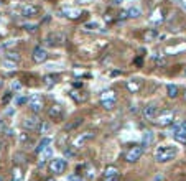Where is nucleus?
I'll return each mask as SVG.
<instances>
[{
    "mask_svg": "<svg viewBox=\"0 0 186 181\" xmlns=\"http://www.w3.org/2000/svg\"><path fill=\"white\" fill-rule=\"evenodd\" d=\"M176 155H178V150L175 147H171V145H160V147H157L155 152H153V158L158 163L171 161Z\"/></svg>",
    "mask_w": 186,
    "mask_h": 181,
    "instance_id": "nucleus-1",
    "label": "nucleus"
},
{
    "mask_svg": "<svg viewBox=\"0 0 186 181\" xmlns=\"http://www.w3.org/2000/svg\"><path fill=\"white\" fill-rule=\"evenodd\" d=\"M175 120V110L171 109H163L157 114V117L152 122H155L158 127H166V125H171Z\"/></svg>",
    "mask_w": 186,
    "mask_h": 181,
    "instance_id": "nucleus-2",
    "label": "nucleus"
},
{
    "mask_svg": "<svg viewBox=\"0 0 186 181\" xmlns=\"http://www.w3.org/2000/svg\"><path fill=\"white\" fill-rule=\"evenodd\" d=\"M170 133L173 135V138L178 142V143L184 145L186 143V120L184 122H178L171 127Z\"/></svg>",
    "mask_w": 186,
    "mask_h": 181,
    "instance_id": "nucleus-3",
    "label": "nucleus"
},
{
    "mask_svg": "<svg viewBox=\"0 0 186 181\" xmlns=\"http://www.w3.org/2000/svg\"><path fill=\"white\" fill-rule=\"evenodd\" d=\"M26 104H28V109H30L33 114H40L45 107L43 97H41L40 94H31V96L26 99Z\"/></svg>",
    "mask_w": 186,
    "mask_h": 181,
    "instance_id": "nucleus-4",
    "label": "nucleus"
},
{
    "mask_svg": "<svg viewBox=\"0 0 186 181\" xmlns=\"http://www.w3.org/2000/svg\"><path fill=\"white\" fill-rule=\"evenodd\" d=\"M94 132L92 130H87V132H82V133H79L78 137L74 138V142H73V147L74 148H82L86 147V143H89L91 140L94 138Z\"/></svg>",
    "mask_w": 186,
    "mask_h": 181,
    "instance_id": "nucleus-5",
    "label": "nucleus"
},
{
    "mask_svg": "<svg viewBox=\"0 0 186 181\" xmlns=\"http://www.w3.org/2000/svg\"><path fill=\"white\" fill-rule=\"evenodd\" d=\"M142 155H143V148L140 147V145H133L132 148H129V150L125 152L124 158H125V161H129V163H135L140 160Z\"/></svg>",
    "mask_w": 186,
    "mask_h": 181,
    "instance_id": "nucleus-6",
    "label": "nucleus"
},
{
    "mask_svg": "<svg viewBox=\"0 0 186 181\" xmlns=\"http://www.w3.org/2000/svg\"><path fill=\"white\" fill-rule=\"evenodd\" d=\"M66 160L63 158H54L50 161V170L51 173H54V175H63V173L66 171Z\"/></svg>",
    "mask_w": 186,
    "mask_h": 181,
    "instance_id": "nucleus-7",
    "label": "nucleus"
},
{
    "mask_svg": "<svg viewBox=\"0 0 186 181\" xmlns=\"http://www.w3.org/2000/svg\"><path fill=\"white\" fill-rule=\"evenodd\" d=\"M119 168L114 165H109L106 166V170H104L102 173V181H119Z\"/></svg>",
    "mask_w": 186,
    "mask_h": 181,
    "instance_id": "nucleus-8",
    "label": "nucleus"
},
{
    "mask_svg": "<svg viewBox=\"0 0 186 181\" xmlns=\"http://www.w3.org/2000/svg\"><path fill=\"white\" fill-rule=\"evenodd\" d=\"M46 60H48L46 50H45V48H41V46L35 48V50H33V61L38 63V64H41V63H45Z\"/></svg>",
    "mask_w": 186,
    "mask_h": 181,
    "instance_id": "nucleus-9",
    "label": "nucleus"
},
{
    "mask_svg": "<svg viewBox=\"0 0 186 181\" xmlns=\"http://www.w3.org/2000/svg\"><path fill=\"white\" fill-rule=\"evenodd\" d=\"M38 13H40V7L31 5V3H28V5H25L22 8V17H25V18H33Z\"/></svg>",
    "mask_w": 186,
    "mask_h": 181,
    "instance_id": "nucleus-10",
    "label": "nucleus"
},
{
    "mask_svg": "<svg viewBox=\"0 0 186 181\" xmlns=\"http://www.w3.org/2000/svg\"><path fill=\"white\" fill-rule=\"evenodd\" d=\"M163 20H165L163 8H155V10H153V13L148 17V23H150V25H160Z\"/></svg>",
    "mask_w": 186,
    "mask_h": 181,
    "instance_id": "nucleus-11",
    "label": "nucleus"
},
{
    "mask_svg": "<svg viewBox=\"0 0 186 181\" xmlns=\"http://www.w3.org/2000/svg\"><path fill=\"white\" fill-rule=\"evenodd\" d=\"M157 114H158L157 104H148V106L143 107V117H145L147 120H153L157 117Z\"/></svg>",
    "mask_w": 186,
    "mask_h": 181,
    "instance_id": "nucleus-12",
    "label": "nucleus"
},
{
    "mask_svg": "<svg viewBox=\"0 0 186 181\" xmlns=\"http://www.w3.org/2000/svg\"><path fill=\"white\" fill-rule=\"evenodd\" d=\"M40 125V119H38V115L35 114V115H30L26 117L25 120H23V127L28 128V130H35V128Z\"/></svg>",
    "mask_w": 186,
    "mask_h": 181,
    "instance_id": "nucleus-13",
    "label": "nucleus"
},
{
    "mask_svg": "<svg viewBox=\"0 0 186 181\" xmlns=\"http://www.w3.org/2000/svg\"><path fill=\"white\" fill-rule=\"evenodd\" d=\"M64 43V35L61 33H50V36H48V44H51V46H59V44Z\"/></svg>",
    "mask_w": 186,
    "mask_h": 181,
    "instance_id": "nucleus-14",
    "label": "nucleus"
},
{
    "mask_svg": "<svg viewBox=\"0 0 186 181\" xmlns=\"http://www.w3.org/2000/svg\"><path fill=\"white\" fill-rule=\"evenodd\" d=\"M59 13H61L63 17H68V18H78V17H81V10L71 8V7H64Z\"/></svg>",
    "mask_w": 186,
    "mask_h": 181,
    "instance_id": "nucleus-15",
    "label": "nucleus"
},
{
    "mask_svg": "<svg viewBox=\"0 0 186 181\" xmlns=\"http://www.w3.org/2000/svg\"><path fill=\"white\" fill-rule=\"evenodd\" d=\"M48 115L54 120H61L63 119V107L61 106H53L50 110H48Z\"/></svg>",
    "mask_w": 186,
    "mask_h": 181,
    "instance_id": "nucleus-16",
    "label": "nucleus"
},
{
    "mask_svg": "<svg viewBox=\"0 0 186 181\" xmlns=\"http://www.w3.org/2000/svg\"><path fill=\"white\" fill-rule=\"evenodd\" d=\"M153 143V132L152 130H147L143 132V137H142V145L140 147H150V145Z\"/></svg>",
    "mask_w": 186,
    "mask_h": 181,
    "instance_id": "nucleus-17",
    "label": "nucleus"
},
{
    "mask_svg": "<svg viewBox=\"0 0 186 181\" xmlns=\"http://www.w3.org/2000/svg\"><path fill=\"white\" fill-rule=\"evenodd\" d=\"M140 87H142V81L140 79H130V81H127V89L130 92H138Z\"/></svg>",
    "mask_w": 186,
    "mask_h": 181,
    "instance_id": "nucleus-18",
    "label": "nucleus"
},
{
    "mask_svg": "<svg viewBox=\"0 0 186 181\" xmlns=\"http://www.w3.org/2000/svg\"><path fill=\"white\" fill-rule=\"evenodd\" d=\"M50 145H51V138H50V137H43V138L40 140V143L36 145V150H35V152H36V153H41L46 147H50Z\"/></svg>",
    "mask_w": 186,
    "mask_h": 181,
    "instance_id": "nucleus-19",
    "label": "nucleus"
},
{
    "mask_svg": "<svg viewBox=\"0 0 186 181\" xmlns=\"http://www.w3.org/2000/svg\"><path fill=\"white\" fill-rule=\"evenodd\" d=\"M101 100H117V94H115V91H112V89L104 91V92L101 94Z\"/></svg>",
    "mask_w": 186,
    "mask_h": 181,
    "instance_id": "nucleus-20",
    "label": "nucleus"
},
{
    "mask_svg": "<svg viewBox=\"0 0 186 181\" xmlns=\"http://www.w3.org/2000/svg\"><path fill=\"white\" fill-rule=\"evenodd\" d=\"M82 122H84V119H81V117H78V119H74L73 122H69V124L64 127V130H66V132L74 130V128H78V127H79V125H82Z\"/></svg>",
    "mask_w": 186,
    "mask_h": 181,
    "instance_id": "nucleus-21",
    "label": "nucleus"
},
{
    "mask_svg": "<svg viewBox=\"0 0 186 181\" xmlns=\"http://www.w3.org/2000/svg\"><path fill=\"white\" fill-rule=\"evenodd\" d=\"M84 178L87 181L94 179L96 178V168H94L92 165H86V171H84Z\"/></svg>",
    "mask_w": 186,
    "mask_h": 181,
    "instance_id": "nucleus-22",
    "label": "nucleus"
},
{
    "mask_svg": "<svg viewBox=\"0 0 186 181\" xmlns=\"http://www.w3.org/2000/svg\"><path fill=\"white\" fill-rule=\"evenodd\" d=\"M63 153H64V156H66L68 160H74L76 156H78V148L68 147V148H64V150H63Z\"/></svg>",
    "mask_w": 186,
    "mask_h": 181,
    "instance_id": "nucleus-23",
    "label": "nucleus"
},
{
    "mask_svg": "<svg viewBox=\"0 0 186 181\" xmlns=\"http://www.w3.org/2000/svg\"><path fill=\"white\" fill-rule=\"evenodd\" d=\"M12 181H23V171L20 166H15L12 171Z\"/></svg>",
    "mask_w": 186,
    "mask_h": 181,
    "instance_id": "nucleus-24",
    "label": "nucleus"
},
{
    "mask_svg": "<svg viewBox=\"0 0 186 181\" xmlns=\"http://www.w3.org/2000/svg\"><path fill=\"white\" fill-rule=\"evenodd\" d=\"M125 13H127L129 18H138V17L142 15V10H140L138 7H132V8H129Z\"/></svg>",
    "mask_w": 186,
    "mask_h": 181,
    "instance_id": "nucleus-25",
    "label": "nucleus"
},
{
    "mask_svg": "<svg viewBox=\"0 0 186 181\" xmlns=\"http://www.w3.org/2000/svg\"><path fill=\"white\" fill-rule=\"evenodd\" d=\"M38 132H40V133H50V132H51V124H50V122H41V124L40 125H38Z\"/></svg>",
    "mask_w": 186,
    "mask_h": 181,
    "instance_id": "nucleus-26",
    "label": "nucleus"
},
{
    "mask_svg": "<svg viewBox=\"0 0 186 181\" xmlns=\"http://www.w3.org/2000/svg\"><path fill=\"white\" fill-rule=\"evenodd\" d=\"M166 92H168V97H170V99H175V97L178 96V87L175 84H168L166 86Z\"/></svg>",
    "mask_w": 186,
    "mask_h": 181,
    "instance_id": "nucleus-27",
    "label": "nucleus"
},
{
    "mask_svg": "<svg viewBox=\"0 0 186 181\" xmlns=\"http://www.w3.org/2000/svg\"><path fill=\"white\" fill-rule=\"evenodd\" d=\"M2 66L5 69H8V71H13V69H17V61H12V60H3L2 61Z\"/></svg>",
    "mask_w": 186,
    "mask_h": 181,
    "instance_id": "nucleus-28",
    "label": "nucleus"
},
{
    "mask_svg": "<svg viewBox=\"0 0 186 181\" xmlns=\"http://www.w3.org/2000/svg\"><path fill=\"white\" fill-rule=\"evenodd\" d=\"M115 102H117V100H101V106L106 110H112L115 107Z\"/></svg>",
    "mask_w": 186,
    "mask_h": 181,
    "instance_id": "nucleus-29",
    "label": "nucleus"
},
{
    "mask_svg": "<svg viewBox=\"0 0 186 181\" xmlns=\"http://www.w3.org/2000/svg\"><path fill=\"white\" fill-rule=\"evenodd\" d=\"M157 36H158V31H157V30H148V31L145 33V40H147V41L155 40Z\"/></svg>",
    "mask_w": 186,
    "mask_h": 181,
    "instance_id": "nucleus-30",
    "label": "nucleus"
},
{
    "mask_svg": "<svg viewBox=\"0 0 186 181\" xmlns=\"http://www.w3.org/2000/svg\"><path fill=\"white\" fill-rule=\"evenodd\" d=\"M45 82H46L48 87H51L53 84H56V78L54 76H45Z\"/></svg>",
    "mask_w": 186,
    "mask_h": 181,
    "instance_id": "nucleus-31",
    "label": "nucleus"
},
{
    "mask_svg": "<svg viewBox=\"0 0 186 181\" xmlns=\"http://www.w3.org/2000/svg\"><path fill=\"white\" fill-rule=\"evenodd\" d=\"M23 28L26 31H30V33H33V31H36L38 25H35V23H26V25H23Z\"/></svg>",
    "mask_w": 186,
    "mask_h": 181,
    "instance_id": "nucleus-32",
    "label": "nucleus"
},
{
    "mask_svg": "<svg viewBox=\"0 0 186 181\" xmlns=\"http://www.w3.org/2000/svg\"><path fill=\"white\" fill-rule=\"evenodd\" d=\"M5 60H12V61H18L20 60V56L17 53H7L5 54Z\"/></svg>",
    "mask_w": 186,
    "mask_h": 181,
    "instance_id": "nucleus-33",
    "label": "nucleus"
},
{
    "mask_svg": "<svg viewBox=\"0 0 186 181\" xmlns=\"http://www.w3.org/2000/svg\"><path fill=\"white\" fill-rule=\"evenodd\" d=\"M13 160H17L18 163H23V161H25V155H23V153H15Z\"/></svg>",
    "mask_w": 186,
    "mask_h": 181,
    "instance_id": "nucleus-34",
    "label": "nucleus"
},
{
    "mask_svg": "<svg viewBox=\"0 0 186 181\" xmlns=\"http://www.w3.org/2000/svg\"><path fill=\"white\" fill-rule=\"evenodd\" d=\"M15 44H17V41H15V40H8L7 43H3V44H2V48H3V50H7V48H10V46H15Z\"/></svg>",
    "mask_w": 186,
    "mask_h": 181,
    "instance_id": "nucleus-35",
    "label": "nucleus"
},
{
    "mask_svg": "<svg viewBox=\"0 0 186 181\" xmlns=\"http://www.w3.org/2000/svg\"><path fill=\"white\" fill-rule=\"evenodd\" d=\"M20 142H28V143H30V142H31L30 135H28V133H20Z\"/></svg>",
    "mask_w": 186,
    "mask_h": 181,
    "instance_id": "nucleus-36",
    "label": "nucleus"
},
{
    "mask_svg": "<svg viewBox=\"0 0 186 181\" xmlns=\"http://www.w3.org/2000/svg\"><path fill=\"white\" fill-rule=\"evenodd\" d=\"M97 26H99V25H97L96 22H89V23H86V28H89V30H96Z\"/></svg>",
    "mask_w": 186,
    "mask_h": 181,
    "instance_id": "nucleus-37",
    "label": "nucleus"
},
{
    "mask_svg": "<svg viewBox=\"0 0 186 181\" xmlns=\"http://www.w3.org/2000/svg\"><path fill=\"white\" fill-rule=\"evenodd\" d=\"M10 99H12V94H10V92H8V94H5V97L2 99V104H7Z\"/></svg>",
    "mask_w": 186,
    "mask_h": 181,
    "instance_id": "nucleus-38",
    "label": "nucleus"
},
{
    "mask_svg": "<svg viewBox=\"0 0 186 181\" xmlns=\"http://www.w3.org/2000/svg\"><path fill=\"white\" fill-rule=\"evenodd\" d=\"M12 87L15 89V91H22V84H20V82H13Z\"/></svg>",
    "mask_w": 186,
    "mask_h": 181,
    "instance_id": "nucleus-39",
    "label": "nucleus"
},
{
    "mask_svg": "<svg viewBox=\"0 0 186 181\" xmlns=\"http://www.w3.org/2000/svg\"><path fill=\"white\" fill-rule=\"evenodd\" d=\"M26 102V99H23V97H18V99H17V104H18V106H22V104H25Z\"/></svg>",
    "mask_w": 186,
    "mask_h": 181,
    "instance_id": "nucleus-40",
    "label": "nucleus"
},
{
    "mask_svg": "<svg viewBox=\"0 0 186 181\" xmlns=\"http://www.w3.org/2000/svg\"><path fill=\"white\" fill-rule=\"evenodd\" d=\"M153 181H163V175H157V176H155V179H153Z\"/></svg>",
    "mask_w": 186,
    "mask_h": 181,
    "instance_id": "nucleus-41",
    "label": "nucleus"
},
{
    "mask_svg": "<svg viewBox=\"0 0 186 181\" xmlns=\"http://www.w3.org/2000/svg\"><path fill=\"white\" fill-rule=\"evenodd\" d=\"M0 130H5V122H0Z\"/></svg>",
    "mask_w": 186,
    "mask_h": 181,
    "instance_id": "nucleus-42",
    "label": "nucleus"
},
{
    "mask_svg": "<svg viewBox=\"0 0 186 181\" xmlns=\"http://www.w3.org/2000/svg\"><path fill=\"white\" fill-rule=\"evenodd\" d=\"M119 3H122V0H114V5H119Z\"/></svg>",
    "mask_w": 186,
    "mask_h": 181,
    "instance_id": "nucleus-43",
    "label": "nucleus"
},
{
    "mask_svg": "<svg viewBox=\"0 0 186 181\" xmlns=\"http://www.w3.org/2000/svg\"><path fill=\"white\" fill-rule=\"evenodd\" d=\"M180 3H181V7H184L186 5V0H180Z\"/></svg>",
    "mask_w": 186,
    "mask_h": 181,
    "instance_id": "nucleus-44",
    "label": "nucleus"
},
{
    "mask_svg": "<svg viewBox=\"0 0 186 181\" xmlns=\"http://www.w3.org/2000/svg\"><path fill=\"white\" fill-rule=\"evenodd\" d=\"M0 150H2V142H0Z\"/></svg>",
    "mask_w": 186,
    "mask_h": 181,
    "instance_id": "nucleus-45",
    "label": "nucleus"
},
{
    "mask_svg": "<svg viewBox=\"0 0 186 181\" xmlns=\"http://www.w3.org/2000/svg\"><path fill=\"white\" fill-rule=\"evenodd\" d=\"M183 8H184V12H186V5H184V7H183Z\"/></svg>",
    "mask_w": 186,
    "mask_h": 181,
    "instance_id": "nucleus-46",
    "label": "nucleus"
},
{
    "mask_svg": "<svg viewBox=\"0 0 186 181\" xmlns=\"http://www.w3.org/2000/svg\"><path fill=\"white\" fill-rule=\"evenodd\" d=\"M0 86H2V81H0Z\"/></svg>",
    "mask_w": 186,
    "mask_h": 181,
    "instance_id": "nucleus-47",
    "label": "nucleus"
},
{
    "mask_svg": "<svg viewBox=\"0 0 186 181\" xmlns=\"http://www.w3.org/2000/svg\"><path fill=\"white\" fill-rule=\"evenodd\" d=\"M0 181H2V179H0Z\"/></svg>",
    "mask_w": 186,
    "mask_h": 181,
    "instance_id": "nucleus-48",
    "label": "nucleus"
}]
</instances>
